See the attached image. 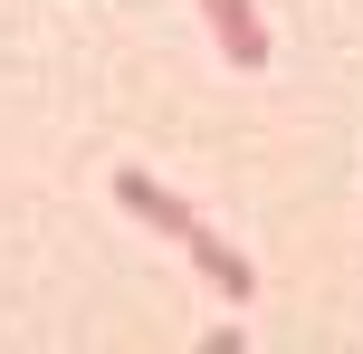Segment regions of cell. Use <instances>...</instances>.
<instances>
[{
    "label": "cell",
    "instance_id": "cell-3",
    "mask_svg": "<svg viewBox=\"0 0 363 354\" xmlns=\"http://www.w3.org/2000/svg\"><path fill=\"white\" fill-rule=\"evenodd\" d=\"M201 29H211V48L230 57V67H268V19H258V0H201Z\"/></svg>",
    "mask_w": 363,
    "mask_h": 354
},
{
    "label": "cell",
    "instance_id": "cell-2",
    "mask_svg": "<svg viewBox=\"0 0 363 354\" xmlns=\"http://www.w3.org/2000/svg\"><path fill=\"white\" fill-rule=\"evenodd\" d=\"M182 259H191V278L211 287L220 306H249V297H258V268H249V249H239V240H220L211 221H201L191 240H182Z\"/></svg>",
    "mask_w": 363,
    "mask_h": 354
},
{
    "label": "cell",
    "instance_id": "cell-1",
    "mask_svg": "<svg viewBox=\"0 0 363 354\" xmlns=\"http://www.w3.org/2000/svg\"><path fill=\"white\" fill-rule=\"evenodd\" d=\"M106 192H115V201H125V211H134V221H144V230H163L172 249L191 240V230H201V211L182 201V192L163 182V172H144V163H115V182H106Z\"/></svg>",
    "mask_w": 363,
    "mask_h": 354
}]
</instances>
